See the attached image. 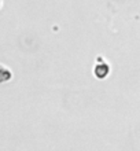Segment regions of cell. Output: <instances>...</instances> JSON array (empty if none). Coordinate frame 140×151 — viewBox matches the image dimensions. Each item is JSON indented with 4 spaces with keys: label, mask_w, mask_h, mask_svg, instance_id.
I'll use <instances>...</instances> for the list:
<instances>
[{
    "label": "cell",
    "mask_w": 140,
    "mask_h": 151,
    "mask_svg": "<svg viewBox=\"0 0 140 151\" xmlns=\"http://www.w3.org/2000/svg\"><path fill=\"white\" fill-rule=\"evenodd\" d=\"M11 77V73L8 72L6 68L0 66V83H4V81H8Z\"/></svg>",
    "instance_id": "6da1fadb"
}]
</instances>
